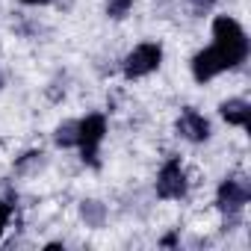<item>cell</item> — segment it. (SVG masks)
<instances>
[{
    "mask_svg": "<svg viewBox=\"0 0 251 251\" xmlns=\"http://www.w3.org/2000/svg\"><path fill=\"white\" fill-rule=\"evenodd\" d=\"M130 9H133V0H106V6H103L106 18L112 21H124L130 15Z\"/></svg>",
    "mask_w": 251,
    "mask_h": 251,
    "instance_id": "obj_12",
    "label": "cell"
},
{
    "mask_svg": "<svg viewBox=\"0 0 251 251\" xmlns=\"http://www.w3.org/2000/svg\"><path fill=\"white\" fill-rule=\"evenodd\" d=\"M210 36H213V48L219 50V56L227 62V71H236L248 62L251 53V42L245 27L233 18V15H213L210 21Z\"/></svg>",
    "mask_w": 251,
    "mask_h": 251,
    "instance_id": "obj_1",
    "label": "cell"
},
{
    "mask_svg": "<svg viewBox=\"0 0 251 251\" xmlns=\"http://www.w3.org/2000/svg\"><path fill=\"white\" fill-rule=\"evenodd\" d=\"M251 201V186L242 175H227L222 177V183L216 186V210L222 216L225 230H236V225L242 222V213Z\"/></svg>",
    "mask_w": 251,
    "mask_h": 251,
    "instance_id": "obj_2",
    "label": "cell"
},
{
    "mask_svg": "<svg viewBox=\"0 0 251 251\" xmlns=\"http://www.w3.org/2000/svg\"><path fill=\"white\" fill-rule=\"evenodd\" d=\"M106 216H109V210H106V204H100V201H95V198H86V201H80V219L89 225V227H103L106 225Z\"/></svg>",
    "mask_w": 251,
    "mask_h": 251,
    "instance_id": "obj_11",
    "label": "cell"
},
{
    "mask_svg": "<svg viewBox=\"0 0 251 251\" xmlns=\"http://www.w3.org/2000/svg\"><path fill=\"white\" fill-rule=\"evenodd\" d=\"M189 74H192L195 83L204 86V83H213L216 77L227 74V62L219 56V50H216L213 45H207V48H201V50L192 53V59H189Z\"/></svg>",
    "mask_w": 251,
    "mask_h": 251,
    "instance_id": "obj_7",
    "label": "cell"
},
{
    "mask_svg": "<svg viewBox=\"0 0 251 251\" xmlns=\"http://www.w3.org/2000/svg\"><path fill=\"white\" fill-rule=\"evenodd\" d=\"M3 86H6V77H3V71H0V92H3Z\"/></svg>",
    "mask_w": 251,
    "mask_h": 251,
    "instance_id": "obj_16",
    "label": "cell"
},
{
    "mask_svg": "<svg viewBox=\"0 0 251 251\" xmlns=\"http://www.w3.org/2000/svg\"><path fill=\"white\" fill-rule=\"evenodd\" d=\"M18 3H24V6H48L53 0H18Z\"/></svg>",
    "mask_w": 251,
    "mask_h": 251,
    "instance_id": "obj_15",
    "label": "cell"
},
{
    "mask_svg": "<svg viewBox=\"0 0 251 251\" xmlns=\"http://www.w3.org/2000/svg\"><path fill=\"white\" fill-rule=\"evenodd\" d=\"M175 130H177V136L186 139L189 145H204V142H210V136H213V124H210V118H207L204 112H198L195 106H183L180 115L175 118Z\"/></svg>",
    "mask_w": 251,
    "mask_h": 251,
    "instance_id": "obj_6",
    "label": "cell"
},
{
    "mask_svg": "<svg viewBox=\"0 0 251 251\" xmlns=\"http://www.w3.org/2000/svg\"><path fill=\"white\" fill-rule=\"evenodd\" d=\"M154 192L160 201H183L186 192H189V175L180 163V157H169L160 172H157V180H154Z\"/></svg>",
    "mask_w": 251,
    "mask_h": 251,
    "instance_id": "obj_5",
    "label": "cell"
},
{
    "mask_svg": "<svg viewBox=\"0 0 251 251\" xmlns=\"http://www.w3.org/2000/svg\"><path fill=\"white\" fill-rule=\"evenodd\" d=\"M219 118L227 124V127L248 130V124H251V103L245 98H227V100L219 103Z\"/></svg>",
    "mask_w": 251,
    "mask_h": 251,
    "instance_id": "obj_8",
    "label": "cell"
},
{
    "mask_svg": "<svg viewBox=\"0 0 251 251\" xmlns=\"http://www.w3.org/2000/svg\"><path fill=\"white\" fill-rule=\"evenodd\" d=\"M53 145L62 151H74L77 148V118H62L53 127Z\"/></svg>",
    "mask_w": 251,
    "mask_h": 251,
    "instance_id": "obj_10",
    "label": "cell"
},
{
    "mask_svg": "<svg viewBox=\"0 0 251 251\" xmlns=\"http://www.w3.org/2000/svg\"><path fill=\"white\" fill-rule=\"evenodd\" d=\"M45 166H48V154H45L42 148H33V151L21 154V157L15 160V175H21V177H33V175H39Z\"/></svg>",
    "mask_w": 251,
    "mask_h": 251,
    "instance_id": "obj_9",
    "label": "cell"
},
{
    "mask_svg": "<svg viewBox=\"0 0 251 251\" xmlns=\"http://www.w3.org/2000/svg\"><path fill=\"white\" fill-rule=\"evenodd\" d=\"M9 222H12V204H9V201H3V198H0V236L6 233Z\"/></svg>",
    "mask_w": 251,
    "mask_h": 251,
    "instance_id": "obj_14",
    "label": "cell"
},
{
    "mask_svg": "<svg viewBox=\"0 0 251 251\" xmlns=\"http://www.w3.org/2000/svg\"><path fill=\"white\" fill-rule=\"evenodd\" d=\"M163 56H166V50H163L160 42H139L133 50H127L124 59H121L124 80H145V77L157 74L160 65H163Z\"/></svg>",
    "mask_w": 251,
    "mask_h": 251,
    "instance_id": "obj_4",
    "label": "cell"
},
{
    "mask_svg": "<svg viewBox=\"0 0 251 251\" xmlns=\"http://www.w3.org/2000/svg\"><path fill=\"white\" fill-rule=\"evenodd\" d=\"M106 139V115L103 112H86L77 118V148L80 160L89 169H100V145Z\"/></svg>",
    "mask_w": 251,
    "mask_h": 251,
    "instance_id": "obj_3",
    "label": "cell"
},
{
    "mask_svg": "<svg viewBox=\"0 0 251 251\" xmlns=\"http://www.w3.org/2000/svg\"><path fill=\"white\" fill-rule=\"evenodd\" d=\"M186 3H189V9H192L195 18H204V15L216 6V0H186Z\"/></svg>",
    "mask_w": 251,
    "mask_h": 251,
    "instance_id": "obj_13",
    "label": "cell"
}]
</instances>
